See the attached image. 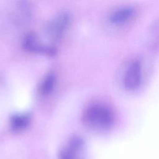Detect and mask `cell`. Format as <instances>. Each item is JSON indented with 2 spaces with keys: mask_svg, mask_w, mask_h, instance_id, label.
I'll return each mask as SVG.
<instances>
[{
  "mask_svg": "<svg viewBox=\"0 0 159 159\" xmlns=\"http://www.w3.org/2000/svg\"><path fill=\"white\" fill-rule=\"evenodd\" d=\"M83 119L90 129L104 131L113 127L116 121V114L110 106L104 102H97L87 107L83 113Z\"/></svg>",
  "mask_w": 159,
  "mask_h": 159,
  "instance_id": "obj_1",
  "label": "cell"
},
{
  "mask_svg": "<svg viewBox=\"0 0 159 159\" xmlns=\"http://www.w3.org/2000/svg\"><path fill=\"white\" fill-rule=\"evenodd\" d=\"M122 87L129 91L137 90L143 82V71L140 62L133 60L122 70L119 80Z\"/></svg>",
  "mask_w": 159,
  "mask_h": 159,
  "instance_id": "obj_2",
  "label": "cell"
},
{
  "mask_svg": "<svg viewBox=\"0 0 159 159\" xmlns=\"http://www.w3.org/2000/svg\"><path fill=\"white\" fill-rule=\"evenodd\" d=\"M83 142L78 137L71 139L62 150L60 159H81Z\"/></svg>",
  "mask_w": 159,
  "mask_h": 159,
  "instance_id": "obj_3",
  "label": "cell"
},
{
  "mask_svg": "<svg viewBox=\"0 0 159 159\" xmlns=\"http://www.w3.org/2000/svg\"><path fill=\"white\" fill-rule=\"evenodd\" d=\"M134 14L131 7H123L114 11L110 17V20L114 24H120L128 21Z\"/></svg>",
  "mask_w": 159,
  "mask_h": 159,
  "instance_id": "obj_4",
  "label": "cell"
},
{
  "mask_svg": "<svg viewBox=\"0 0 159 159\" xmlns=\"http://www.w3.org/2000/svg\"><path fill=\"white\" fill-rule=\"evenodd\" d=\"M29 123V117L26 115H17L11 120L12 127L17 130L25 129Z\"/></svg>",
  "mask_w": 159,
  "mask_h": 159,
  "instance_id": "obj_5",
  "label": "cell"
},
{
  "mask_svg": "<svg viewBox=\"0 0 159 159\" xmlns=\"http://www.w3.org/2000/svg\"><path fill=\"white\" fill-rule=\"evenodd\" d=\"M55 83V76L53 74H50L43 80L40 86V93L43 94H47L52 89Z\"/></svg>",
  "mask_w": 159,
  "mask_h": 159,
  "instance_id": "obj_6",
  "label": "cell"
}]
</instances>
